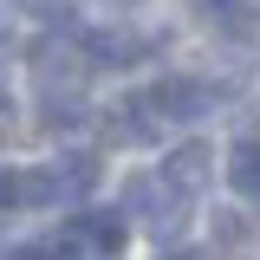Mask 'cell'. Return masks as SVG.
<instances>
[{"instance_id":"cell-5","label":"cell","mask_w":260,"mask_h":260,"mask_svg":"<svg viewBox=\"0 0 260 260\" xmlns=\"http://www.w3.org/2000/svg\"><path fill=\"white\" fill-rule=\"evenodd\" d=\"M78 247H91V254H117L124 247V234H130V221H124V208L117 215H78Z\"/></svg>"},{"instance_id":"cell-6","label":"cell","mask_w":260,"mask_h":260,"mask_svg":"<svg viewBox=\"0 0 260 260\" xmlns=\"http://www.w3.org/2000/svg\"><path fill=\"white\" fill-rule=\"evenodd\" d=\"M228 182L247 195V202H260V143H234L228 150Z\"/></svg>"},{"instance_id":"cell-1","label":"cell","mask_w":260,"mask_h":260,"mask_svg":"<svg viewBox=\"0 0 260 260\" xmlns=\"http://www.w3.org/2000/svg\"><path fill=\"white\" fill-rule=\"evenodd\" d=\"M150 98H156V111L169 117V124H195V117L215 104V91L195 85V78H162V85H150Z\"/></svg>"},{"instance_id":"cell-2","label":"cell","mask_w":260,"mask_h":260,"mask_svg":"<svg viewBox=\"0 0 260 260\" xmlns=\"http://www.w3.org/2000/svg\"><path fill=\"white\" fill-rule=\"evenodd\" d=\"M162 124H169V117L156 111V98H150V91H143V98H124V104L111 111V137H124V143H156Z\"/></svg>"},{"instance_id":"cell-3","label":"cell","mask_w":260,"mask_h":260,"mask_svg":"<svg viewBox=\"0 0 260 260\" xmlns=\"http://www.w3.org/2000/svg\"><path fill=\"white\" fill-rule=\"evenodd\" d=\"M208 169H215V150H208V143H176L169 162H162V182H169L176 195H195L202 182H208Z\"/></svg>"},{"instance_id":"cell-10","label":"cell","mask_w":260,"mask_h":260,"mask_svg":"<svg viewBox=\"0 0 260 260\" xmlns=\"http://www.w3.org/2000/svg\"><path fill=\"white\" fill-rule=\"evenodd\" d=\"M7 260H46V247H20V254H7Z\"/></svg>"},{"instance_id":"cell-4","label":"cell","mask_w":260,"mask_h":260,"mask_svg":"<svg viewBox=\"0 0 260 260\" xmlns=\"http://www.w3.org/2000/svg\"><path fill=\"white\" fill-rule=\"evenodd\" d=\"M78 46H85V59H91V65H137L143 52H150V39H137V32H117V26H91Z\"/></svg>"},{"instance_id":"cell-11","label":"cell","mask_w":260,"mask_h":260,"mask_svg":"<svg viewBox=\"0 0 260 260\" xmlns=\"http://www.w3.org/2000/svg\"><path fill=\"white\" fill-rule=\"evenodd\" d=\"M0 111H7V104H0Z\"/></svg>"},{"instance_id":"cell-8","label":"cell","mask_w":260,"mask_h":260,"mask_svg":"<svg viewBox=\"0 0 260 260\" xmlns=\"http://www.w3.org/2000/svg\"><path fill=\"white\" fill-rule=\"evenodd\" d=\"M13 7H20V13H39V20H59L65 13V0H13Z\"/></svg>"},{"instance_id":"cell-7","label":"cell","mask_w":260,"mask_h":260,"mask_svg":"<svg viewBox=\"0 0 260 260\" xmlns=\"http://www.w3.org/2000/svg\"><path fill=\"white\" fill-rule=\"evenodd\" d=\"M46 117H52V130H72L78 117H85V104L65 98V91H46Z\"/></svg>"},{"instance_id":"cell-9","label":"cell","mask_w":260,"mask_h":260,"mask_svg":"<svg viewBox=\"0 0 260 260\" xmlns=\"http://www.w3.org/2000/svg\"><path fill=\"white\" fill-rule=\"evenodd\" d=\"M162 260H202V254H195V247H169Z\"/></svg>"}]
</instances>
